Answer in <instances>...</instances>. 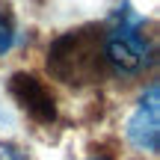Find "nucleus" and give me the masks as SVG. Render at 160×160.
<instances>
[{
  "label": "nucleus",
  "mask_w": 160,
  "mask_h": 160,
  "mask_svg": "<svg viewBox=\"0 0 160 160\" xmlns=\"http://www.w3.org/2000/svg\"><path fill=\"white\" fill-rule=\"evenodd\" d=\"M15 18H12V12L6 9V6H0V57L3 53H9L12 48H15Z\"/></svg>",
  "instance_id": "5"
},
{
  "label": "nucleus",
  "mask_w": 160,
  "mask_h": 160,
  "mask_svg": "<svg viewBox=\"0 0 160 160\" xmlns=\"http://www.w3.org/2000/svg\"><path fill=\"white\" fill-rule=\"evenodd\" d=\"M89 160H101V157H89Z\"/></svg>",
  "instance_id": "6"
},
{
  "label": "nucleus",
  "mask_w": 160,
  "mask_h": 160,
  "mask_svg": "<svg viewBox=\"0 0 160 160\" xmlns=\"http://www.w3.org/2000/svg\"><path fill=\"white\" fill-rule=\"evenodd\" d=\"M145 18L131 3H122L113 12L110 24H104V62L107 74L131 77L139 74L145 65H151V39L142 33Z\"/></svg>",
  "instance_id": "2"
},
{
  "label": "nucleus",
  "mask_w": 160,
  "mask_h": 160,
  "mask_svg": "<svg viewBox=\"0 0 160 160\" xmlns=\"http://www.w3.org/2000/svg\"><path fill=\"white\" fill-rule=\"evenodd\" d=\"M9 92H12V98L21 104V110L30 116V119L42 122V125H51V122L57 119V101H53L51 89H48L36 74H27V71L12 74Z\"/></svg>",
  "instance_id": "4"
},
{
  "label": "nucleus",
  "mask_w": 160,
  "mask_h": 160,
  "mask_svg": "<svg viewBox=\"0 0 160 160\" xmlns=\"http://www.w3.org/2000/svg\"><path fill=\"white\" fill-rule=\"evenodd\" d=\"M128 139L139 151L157 154V148H160V89H157V83L148 86V92L139 98L137 110L131 113V119H128Z\"/></svg>",
  "instance_id": "3"
},
{
  "label": "nucleus",
  "mask_w": 160,
  "mask_h": 160,
  "mask_svg": "<svg viewBox=\"0 0 160 160\" xmlns=\"http://www.w3.org/2000/svg\"><path fill=\"white\" fill-rule=\"evenodd\" d=\"M48 71L68 86H86L107 74L104 24H83L68 30L48 48Z\"/></svg>",
  "instance_id": "1"
}]
</instances>
